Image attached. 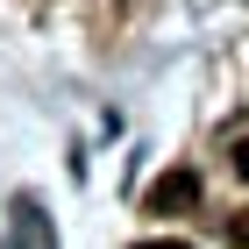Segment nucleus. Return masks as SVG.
Returning a JSON list of instances; mask_svg holds the SVG:
<instances>
[{
  "label": "nucleus",
  "instance_id": "nucleus-1",
  "mask_svg": "<svg viewBox=\"0 0 249 249\" xmlns=\"http://www.w3.org/2000/svg\"><path fill=\"white\" fill-rule=\"evenodd\" d=\"M192 199H199V178H192V171H164L150 185V213H185Z\"/></svg>",
  "mask_w": 249,
  "mask_h": 249
},
{
  "label": "nucleus",
  "instance_id": "nucleus-4",
  "mask_svg": "<svg viewBox=\"0 0 249 249\" xmlns=\"http://www.w3.org/2000/svg\"><path fill=\"white\" fill-rule=\"evenodd\" d=\"M235 178L249 185V142H235Z\"/></svg>",
  "mask_w": 249,
  "mask_h": 249
},
{
  "label": "nucleus",
  "instance_id": "nucleus-2",
  "mask_svg": "<svg viewBox=\"0 0 249 249\" xmlns=\"http://www.w3.org/2000/svg\"><path fill=\"white\" fill-rule=\"evenodd\" d=\"M21 249H50V242H43V213H36V207H21Z\"/></svg>",
  "mask_w": 249,
  "mask_h": 249
},
{
  "label": "nucleus",
  "instance_id": "nucleus-3",
  "mask_svg": "<svg viewBox=\"0 0 249 249\" xmlns=\"http://www.w3.org/2000/svg\"><path fill=\"white\" fill-rule=\"evenodd\" d=\"M228 242H235V249H249V213H235V221H228Z\"/></svg>",
  "mask_w": 249,
  "mask_h": 249
},
{
  "label": "nucleus",
  "instance_id": "nucleus-5",
  "mask_svg": "<svg viewBox=\"0 0 249 249\" xmlns=\"http://www.w3.org/2000/svg\"><path fill=\"white\" fill-rule=\"evenodd\" d=\"M135 249H192V242H135Z\"/></svg>",
  "mask_w": 249,
  "mask_h": 249
}]
</instances>
